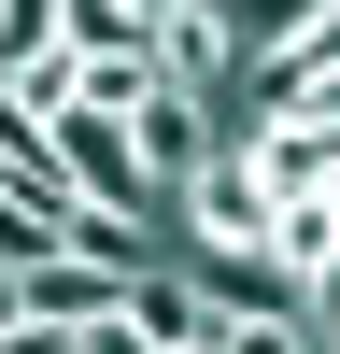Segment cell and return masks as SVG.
<instances>
[{
  "instance_id": "1",
  "label": "cell",
  "mask_w": 340,
  "mask_h": 354,
  "mask_svg": "<svg viewBox=\"0 0 340 354\" xmlns=\"http://www.w3.org/2000/svg\"><path fill=\"white\" fill-rule=\"evenodd\" d=\"M170 255H198V270H213V255H270V185L241 170V142L170 198Z\"/></svg>"
},
{
  "instance_id": "2",
  "label": "cell",
  "mask_w": 340,
  "mask_h": 354,
  "mask_svg": "<svg viewBox=\"0 0 340 354\" xmlns=\"http://www.w3.org/2000/svg\"><path fill=\"white\" fill-rule=\"evenodd\" d=\"M128 156H142V198H156V213H170V198H185L198 170L227 156V113L198 100V85H156V100L128 113Z\"/></svg>"
},
{
  "instance_id": "3",
  "label": "cell",
  "mask_w": 340,
  "mask_h": 354,
  "mask_svg": "<svg viewBox=\"0 0 340 354\" xmlns=\"http://www.w3.org/2000/svg\"><path fill=\"white\" fill-rule=\"evenodd\" d=\"M241 170L270 185V213H283V198H326L340 185V128H326V113H270V128H241Z\"/></svg>"
},
{
  "instance_id": "4",
  "label": "cell",
  "mask_w": 340,
  "mask_h": 354,
  "mask_svg": "<svg viewBox=\"0 0 340 354\" xmlns=\"http://www.w3.org/2000/svg\"><path fill=\"white\" fill-rule=\"evenodd\" d=\"M156 71H170V85H198V100L227 113V85H241V28H227L213 0H185V15L156 28Z\"/></svg>"
},
{
  "instance_id": "5",
  "label": "cell",
  "mask_w": 340,
  "mask_h": 354,
  "mask_svg": "<svg viewBox=\"0 0 340 354\" xmlns=\"http://www.w3.org/2000/svg\"><path fill=\"white\" fill-rule=\"evenodd\" d=\"M57 241H71V213H43L28 185H0V270H43Z\"/></svg>"
},
{
  "instance_id": "6",
  "label": "cell",
  "mask_w": 340,
  "mask_h": 354,
  "mask_svg": "<svg viewBox=\"0 0 340 354\" xmlns=\"http://www.w3.org/2000/svg\"><path fill=\"white\" fill-rule=\"evenodd\" d=\"M142 43H156V28H142L128 0H71V71L85 57H142Z\"/></svg>"
},
{
  "instance_id": "7",
  "label": "cell",
  "mask_w": 340,
  "mask_h": 354,
  "mask_svg": "<svg viewBox=\"0 0 340 354\" xmlns=\"http://www.w3.org/2000/svg\"><path fill=\"white\" fill-rule=\"evenodd\" d=\"M213 354H312V326H298V312H227Z\"/></svg>"
},
{
  "instance_id": "8",
  "label": "cell",
  "mask_w": 340,
  "mask_h": 354,
  "mask_svg": "<svg viewBox=\"0 0 340 354\" xmlns=\"http://www.w3.org/2000/svg\"><path fill=\"white\" fill-rule=\"evenodd\" d=\"M0 354H71V326H43V312H15V326H0Z\"/></svg>"
},
{
  "instance_id": "9",
  "label": "cell",
  "mask_w": 340,
  "mask_h": 354,
  "mask_svg": "<svg viewBox=\"0 0 340 354\" xmlns=\"http://www.w3.org/2000/svg\"><path fill=\"white\" fill-rule=\"evenodd\" d=\"M312 340H340V255L312 270Z\"/></svg>"
},
{
  "instance_id": "10",
  "label": "cell",
  "mask_w": 340,
  "mask_h": 354,
  "mask_svg": "<svg viewBox=\"0 0 340 354\" xmlns=\"http://www.w3.org/2000/svg\"><path fill=\"white\" fill-rule=\"evenodd\" d=\"M128 15H142V28H170V15H185V0H128Z\"/></svg>"
},
{
  "instance_id": "11",
  "label": "cell",
  "mask_w": 340,
  "mask_h": 354,
  "mask_svg": "<svg viewBox=\"0 0 340 354\" xmlns=\"http://www.w3.org/2000/svg\"><path fill=\"white\" fill-rule=\"evenodd\" d=\"M15 312H28V283H15V270H0V326H15Z\"/></svg>"
},
{
  "instance_id": "12",
  "label": "cell",
  "mask_w": 340,
  "mask_h": 354,
  "mask_svg": "<svg viewBox=\"0 0 340 354\" xmlns=\"http://www.w3.org/2000/svg\"><path fill=\"white\" fill-rule=\"evenodd\" d=\"M312 113H326V128H340V71H326V85H312Z\"/></svg>"
},
{
  "instance_id": "13",
  "label": "cell",
  "mask_w": 340,
  "mask_h": 354,
  "mask_svg": "<svg viewBox=\"0 0 340 354\" xmlns=\"http://www.w3.org/2000/svg\"><path fill=\"white\" fill-rule=\"evenodd\" d=\"M0 100H15V71H0Z\"/></svg>"
},
{
  "instance_id": "14",
  "label": "cell",
  "mask_w": 340,
  "mask_h": 354,
  "mask_svg": "<svg viewBox=\"0 0 340 354\" xmlns=\"http://www.w3.org/2000/svg\"><path fill=\"white\" fill-rule=\"evenodd\" d=\"M213 15H227V0H213Z\"/></svg>"
}]
</instances>
